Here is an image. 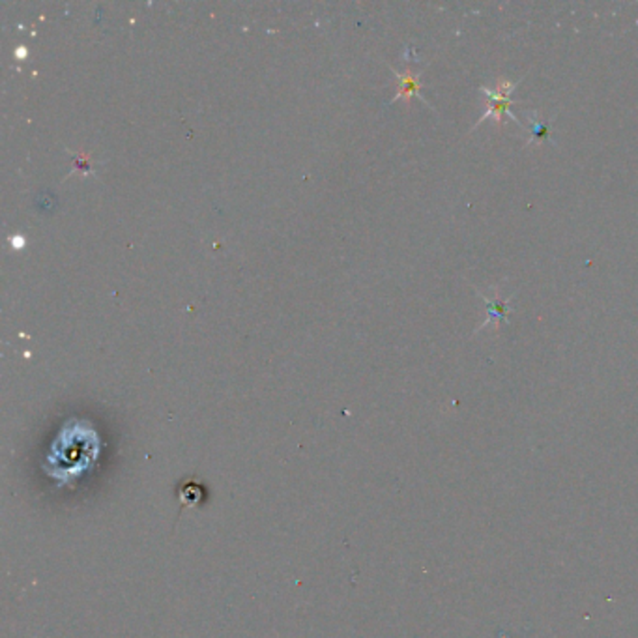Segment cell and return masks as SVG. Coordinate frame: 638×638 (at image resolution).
Returning a JSON list of instances; mask_svg holds the SVG:
<instances>
[{"instance_id":"cell-1","label":"cell","mask_w":638,"mask_h":638,"mask_svg":"<svg viewBox=\"0 0 638 638\" xmlns=\"http://www.w3.org/2000/svg\"><path fill=\"white\" fill-rule=\"evenodd\" d=\"M520 81H522V79H519V81L498 79L494 89H490V87H480V92L489 100V107H487V110L483 113V117H481L474 126H471V131L478 129V128H480L483 122H487L489 119H494L496 124H502L506 117H509L519 128L524 129V124L511 113V107L515 105V101L511 100V94H513V90H517Z\"/></svg>"},{"instance_id":"cell-2","label":"cell","mask_w":638,"mask_h":638,"mask_svg":"<svg viewBox=\"0 0 638 638\" xmlns=\"http://www.w3.org/2000/svg\"><path fill=\"white\" fill-rule=\"evenodd\" d=\"M478 294L483 298V301L487 305V319H485V322L481 326H478L476 334H480V331H483L487 326H492V324H496V326L508 324L509 313H511V298L509 300L502 298L500 287H498V285L489 287L487 292L478 290Z\"/></svg>"},{"instance_id":"cell-3","label":"cell","mask_w":638,"mask_h":638,"mask_svg":"<svg viewBox=\"0 0 638 638\" xmlns=\"http://www.w3.org/2000/svg\"><path fill=\"white\" fill-rule=\"evenodd\" d=\"M530 117V129L528 133L532 135L530 137V141L526 143L524 147H530L532 143H538V141H548L552 143V138H550V124L552 120H541L538 119V110H532V113H528Z\"/></svg>"},{"instance_id":"cell-4","label":"cell","mask_w":638,"mask_h":638,"mask_svg":"<svg viewBox=\"0 0 638 638\" xmlns=\"http://www.w3.org/2000/svg\"><path fill=\"white\" fill-rule=\"evenodd\" d=\"M401 82H403V94L406 96H420V85H418V79L412 77V75H406V77H401Z\"/></svg>"}]
</instances>
